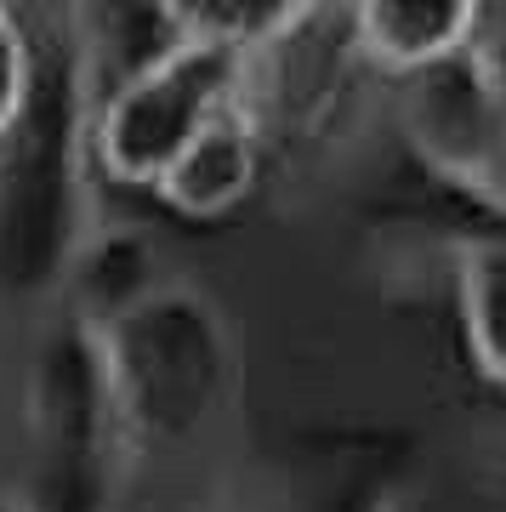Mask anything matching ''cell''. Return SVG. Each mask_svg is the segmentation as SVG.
I'll return each instance as SVG.
<instances>
[{
	"label": "cell",
	"mask_w": 506,
	"mask_h": 512,
	"mask_svg": "<svg viewBox=\"0 0 506 512\" xmlns=\"http://www.w3.org/2000/svg\"><path fill=\"white\" fill-rule=\"evenodd\" d=\"M251 57L234 40H217L165 6V40L143 52L91 114V165L114 188L154 194L171 160L199 131L251 92Z\"/></svg>",
	"instance_id": "6da1fadb"
},
{
	"label": "cell",
	"mask_w": 506,
	"mask_h": 512,
	"mask_svg": "<svg viewBox=\"0 0 506 512\" xmlns=\"http://www.w3.org/2000/svg\"><path fill=\"white\" fill-rule=\"evenodd\" d=\"M262 165H268V126L251 109V97H245L228 114H217L171 160V171L154 183V200L188 222H217L256 194Z\"/></svg>",
	"instance_id": "7a4b0ae2"
},
{
	"label": "cell",
	"mask_w": 506,
	"mask_h": 512,
	"mask_svg": "<svg viewBox=\"0 0 506 512\" xmlns=\"http://www.w3.org/2000/svg\"><path fill=\"white\" fill-rule=\"evenodd\" d=\"M484 12L467 0H370L347 12V40L364 63L421 80L461 63L478 46Z\"/></svg>",
	"instance_id": "3957f363"
},
{
	"label": "cell",
	"mask_w": 506,
	"mask_h": 512,
	"mask_svg": "<svg viewBox=\"0 0 506 512\" xmlns=\"http://www.w3.org/2000/svg\"><path fill=\"white\" fill-rule=\"evenodd\" d=\"M461 330L472 365L506 387V239L472 245L461 262Z\"/></svg>",
	"instance_id": "277c9868"
},
{
	"label": "cell",
	"mask_w": 506,
	"mask_h": 512,
	"mask_svg": "<svg viewBox=\"0 0 506 512\" xmlns=\"http://www.w3.org/2000/svg\"><path fill=\"white\" fill-rule=\"evenodd\" d=\"M35 80V35L12 6H0V143H12V131L23 126V114L35 103Z\"/></svg>",
	"instance_id": "5b68a950"
}]
</instances>
